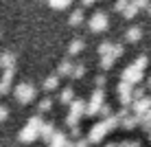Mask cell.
Wrapping results in <instances>:
<instances>
[{
    "instance_id": "obj_20",
    "label": "cell",
    "mask_w": 151,
    "mask_h": 147,
    "mask_svg": "<svg viewBox=\"0 0 151 147\" xmlns=\"http://www.w3.org/2000/svg\"><path fill=\"white\" fill-rule=\"evenodd\" d=\"M83 75H86V66H83V64H75V70H72L70 79H81Z\"/></svg>"
},
{
    "instance_id": "obj_17",
    "label": "cell",
    "mask_w": 151,
    "mask_h": 147,
    "mask_svg": "<svg viewBox=\"0 0 151 147\" xmlns=\"http://www.w3.org/2000/svg\"><path fill=\"white\" fill-rule=\"evenodd\" d=\"M114 62H116L114 55H103L101 57V68H103V70H110V68L114 66Z\"/></svg>"
},
{
    "instance_id": "obj_29",
    "label": "cell",
    "mask_w": 151,
    "mask_h": 147,
    "mask_svg": "<svg viewBox=\"0 0 151 147\" xmlns=\"http://www.w3.org/2000/svg\"><path fill=\"white\" fill-rule=\"evenodd\" d=\"M99 114H101V117H110V114H112V108L107 106V103H103V108H101V112H99Z\"/></svg>"
},
{
    "instance_id": "obj_5",
    "label": "cell",
    "mask_w": 151,
    "mask_h": 147,
    "mask_svg": "<svg viewBox=\"0 0 151 147\" xmlns=\"http://www.w3.org/2000/svg\"><path fill=\"white\" fill-rule=\"evenodd\" d=\"M88 27H90V31H92V33H103V31L107 29V15L103 13V11H96V13L90 18Z\"/></svg>"
},
{
    "instance_id": "obj_13",
    "label": "cell",
    "mask_w": 151,
    "mask_h": 147,
    "mask_svg": "<svg viewBox=\"0 0 151 147\" xmlns=\"http://www.w3.org/2000/svg\"><path fill=\"white\" fill-rule=\"evenodd\" d=\"M83 49H86V42L83 40H72L70 46H68V55H79Z\"/></svg>"
},
{
    "instance_id": "obj_6",
    "label": "cell",
    "mask_w": 151,
    "mask_h": 147,
    "mask_svg": "<svg viewBox=\"0 0 151 147\" xmlns=\"http://www.w3.org/2000/svg\"><path fill=\"white\" fill-rule=\"evenodd\" d=\"M142 77H145V70H142V68H138L136 64L127 66V68L123 70V79H125V81H129V83H134V86L142 81Z\"/></svg>"
},
{
    "instance_id": "obj_25",
    "label": "cell",
    "mask_w": 151,
    "mask_h": 147,
    "mask_svg": "<svg viewBox=\"0 0 151 147\" xmlns=\"http://www.w3.org/2000/svg\"><path fill=\"white\" fill-rule=\"evenodd\" d=\"M123 53H125V46H123V44H114V49H112V55L118 59V57H121Z\"/></svg>"
},
{
    "instance_id": "obj_19",
    "label": "cell",
    "mask_w": 151,
    "mask_h": 147,
    "mask_svg": "<svg viewBox=\"0 0 151 147\" xmlns=\"http://www.w3.org/2000/svg\"><path fill=\"white\" fill-rule=\"evenodd\" d=\"M48 4H50L53 9H57V11H61V9H68L70 0H48Z\"/></svg>"
},
{
    "instance_id": "obj_31",
    "label": "cell",
    "mask_w": 151,
    "mask_h": 147,
    "mask_svg": "<svg viewBox=\"0 0 151 147\" xmlns=\"http://www.w3.org/2000/svg\"><path fill=\"white\" fill-rule=\"evenodd\" d=\"M94 83H96V88H103V86H105V75L94 77Z\"/></svg>"
},
{
    "instance_id": "obj_39",
    "label": "cell",
    "mask_w": 151,
    "mask_h": 147,
    "mask_svg": "<svg viewBox=\"0 0 151 147\" xmlns=\"http://www.w3.org/2000/svg\"><path fill=\"white\" fill-rule=\"evenodd\" d=\"M48 147H55V145H50V143H48Z\"/></svg>"
},
{
    "instance_id": "obj_30",
    "label": "cell",
    "mask_w": 151,
    "mask_h": 147,
    "mask_svg": "<svg viewBox=\"0 0 151 147\" xmlns=\"http://www.w3.org/2000/svg\"><path fill=\"white\" fill-rule=\"evenodd\" d=\"M142 97H145V88H134V101L142 99Z\"/></svg>"
},
{
    "instance_id": "obj_24",
    "label": "cell",
    "mask_w": 151,
    "mask_h": 147,
    "mask_svg": "<svg viewBox=\"0 0 151 147\" xmlns=\"http://www.w3.org/2000/svg\"><path fill=\"white\" fill-rule=\"evenodd\" d=\"M140 125H142L147 132H151V110H149L147 114H142V117H140Z\"/></svg>"
},
{
    "instance_id": "obj_23",
    "label": "cell",
    "mask_w": 151,
    "mask_h": 147,
    "mask_svg": "<svg viewBox=\"0 0 151 147\" xmlns=\"http://www.w3.org/2000/svg\"><path fill=\"white\" fill-rule=\"evenodd\" d=\"M132 4V0H116V4H114V11H118V13H125V9Z\"/></svg>"
},
{
    "instance_id": "obj_36",
    "label": "cell",
    "mask_w": 151,
    "mask_h": 147,
    "mask_svg": "<svg viewBox=\"0 0 151 147\" xmlns=\"http://www.w3.org/2000/svg\"><path fill=\"white\" fill-rule=\"evenodd\" d=\"M147 88H151V77H149V81H147Z\"/></svg>"
},
{
    "instance_id": "obj_8",
    "label": "cell",
    "mask_w": 151,
    "mask_h": 147,
    "mask_svg": "<svg viewBox=\"0 0 151 147\" xmlns=\"http://www.w3.org/2000/svg\"><path fill=\"white\" fill-rule=\"evenodd\" d=\"M13 75H15V68H4L2 77H0V90H2V94L9 92V88H11V81H13Z\"/></svg>"
},
{
    "instance_id": "obj_28",
    "label": "cell",
    "mask_w": 151,
    "mask_h": 147,
    "mask_svg": "<svg viewBox=\"0 0 151 147\" xmlns=\"http://www.w3.org/2000/svg\"><path fill=\"white\" fill-rule=\"evenodd\" d=\"M132 2L136 4L138 9H147V7H149V0H132Z\"/></svg>"
},
{
    "instance_id": "obj_32",
    "label": "cell",
    "mask_w": 151,
    "mask_h": 147,
    "mask_svg": "<svg viewBox=\"0 0 151 147\" xmlns=\"http://www.w3.org/2000/svg\"><path fill=\"white\" fill-rule=\"evenodd\" d=\"M7 117H9V110L4 108V106H0V123H2V121L7 119Z\"/></svg>"
},
{
    "instance_id": "obj_15",
    "label": "cell",
    "mask_w": 151,
    "mask_h": 147,
    "mask_svg": "<svg viewBox=\"0 0 151 147\" xmlns=\"http://www.w3.org/2000/svg\"><path fill=\"white\" fill-rule=\"evenodd\" d=\"M70 27H79V24L83 22V9H75V11L70 13Z\"/></svg>"
},
{
    "instance_id": "obj_2",
    "label": "cell",
    "mask_w": 151,
    "mask_h": 147,
    "mask_svg": "<svg viewBox=\"0 0 151 147\" xmlns=\"http://www.w3.org/2000/svg\"><path fill=\"white\" fill-rule=\"evenodd\" d=\"M86 110H88V103L81 101V99H75V101L70 103V112H68V117H66V125H68V127H77L81 117H86Z\"/></svg>"
},
{
    "instance_id": "obj_26",
    "label": "cell",
    "mask_w": 151,
    "mask_h": 147,
    "mask_svg": "<svg viewBox=\"0 0 151 147\" xmlns=\"http://www.w3.org/2000/svg\"><path fill=\"white\" fill-rule=\"evenodd\" d=\"M147 62H149V59H147V57H145V55H140V57H138V59H136V62H134V64H136L138 68H142V70H145V68H147Z\"/></svg>"
},
{
    "instance_id": "obj_16",
    "label": "cell",
    "mask_w": 151,
    "mask_h": 147,
    "mask_svg": "<svg viewBox=\"0 0 151 147\" xmlns=\"http://www.w3.org/2000/svg\"><path fill=\"white\" fill-rule=\"evenodd\" d=\"M2 68H15V53H2Z\"/></svg>"
},
{
    "instance_id": "obj_1",
    "label": "cell",
    "mask_w": 151,
    "mask_h": 147,
    "mask_svg": "<svg viewBox=\"0 0 151 147\" xmlns=\"http://www.w3.org/2000/svg\"><path fill=\"white\" fill-rule=\"evenodd\" d=\"M42 125H44V119H42L40 114L31 117V119H29V123L24 125V127L20 130V134H18L20 143H33V140H37V138H40V130H42Z\"/></svg>"
},
{
    "instance_id": "obj_14",
    "label": "cell",
    "mask_w": 151,
    "mask_h": 147,
    "mask_svg": "<svg viewBox=\"0 0 151 147\" xmlns=\"http://www.w3.org/2000/svg\"><path fill=\"white\" fill-rule=\"evenodd\" d=\"M127 42H140V38H142V29L140 27H132V29H127Z\"/></svg>"
},
{
    "instance_id": "obj_9",
    "label": "cell",
    "mask_w": 151,
    "mask_h": 147,
    "mask_svg": "<svg viewBox=\"0 0 151 147\" xmlns=\"http://www.w3.org/2000/svg\"><path fill=\"white\" fill-rule=\"evenodd\" d=\"M72 70H75V64H72L70 59H61L59 66H57V75L59 77H70Z\"/></svg>"
},
{
    "instance_id": "obj_33",
    "label": "cell",
    "mask_w": 151,
    "mask_h": 147,
    "mask_svg": "<svg viewBox=\"0 0 151 147\" xmlns=\"http://www.w3.org/2000/svg\"><path fill=\"white\" fill-rule=\"evenodd\" d=\"M79 134H81L79 125H77V127H70V136H72V138H79Z\"/></svg>"
},
{
    "instance_id": "obj_41",
    "label": "cell",
    "mask_w": 151,
    "mask_h": 147,
    "mask_svg": "<svg viewBox=\"0 0 151 147\" xmlns=\"http://www.w3.org/2000/svg\"><path fill=\"white\" fill-rule=\"evenodd\" d=\"M0 94H2V90H0Z\"/></svg>"
},
{
    "instance_id": "obj_40",
    "label": "cell",
    "mask_w": 151,
    "mask_h": 147,
    "mask_svg": "<svg viewBox=\"0 0 151 147\" xmlns=\"http://www.w3.org/2000/svg\"><path fill=\"white\" fill-rule=\"evenodd\" d=\"M0 38H2V33H0Z\"/></svg>"
},
{
    "instance_id": "obj_27",
    "label": "cell",
    "mask_w": 151,
    "mask_h": 147,
    "mask_svg": "<svg viewBox=\"0 0 151 147\" xmlns=\"http://www.w3.org/2000/svg\"><path fill=\"white\" fill-rule=\"evenodd\" d=\"M75 143H77V147H90V145H92L90 138H77Z\"/></svg>"
},
{
    "instance_id": "obj_35",
    "label": "cell",
    "mask_w": 151,
    "mask_h": 147,
    "mask_svg": "<svg viewBox=\"0 0 151 147\" xmlns=\"http://www.w3.org/2000/svg\"><path fill=\"white\" fill-rule=\"evenodd\" d=\"M64 147H77V143H75V140H68V143H66Z\"/></svg>"
},
{
    "instance_id": "obj_21",
    "label": "cell",
    "mask_w": 151,
    "mask_h": 147,
    "mask_svg": "<svg viewBox=\"0 0 151 147\" xmlns=\"http://www.w3.org/2000/svg\"><path fill=\"white\" fill-rule=\"evenodd\" d=\"M112 49H114V44H112V42H103V44L101 46H99V55H112Z\"/></svg>"
},
{
    "instance_id": "obj_7",
    "label": "cell",
    "mask_w": 151,
    "mask_h": 147,
    "mask_svg": "<svg viewBox=\"0 0 151 147\" xmlns=\"http://www.w3.org/2000/svg\"><path fill=\"white\" fill-rule=\"evenodd\" d=\"M151 110V97H142V99H136V101L132 103V112L138 114V117H142V114H147Z\"/></svg>"
},
{
    "instance_id": "obj_12",
    "label": "cell",
    "mask_w": 151,
    "mask_h": 147,
    "mask_svg": "<svg viewBox=\"0 0 151 147\" xmlns=\"http://www.w3.org/2000/svg\"><path fill=\"white\" fill-rule=\"evenodd\" d=\"M72 101H75V90H72V88H64V90L59 92V103L70 106Z\"/></svg>"
},
{
    "instance_id": "obj_37",
    "label": "cell",
    "mask_w": 151,
    "mask_h": 147,
    "mask_svg": "<svg viewBox=\"0 0 151 147\" xmlns=\"http://www.w3.org/2000/svg\"><path fill=\"white\" fill-rule=\"evenodd\" d=\"M147 11H149V15H151V4H149V7H147Z\"/></svg>"
},
{
    "instance_id": "obj_18",
    "label": "cell",
    "mask_w": 151,
    "mask_h": 147,
    "mask_svg": "<svg viewBox=\"0 0 151 147\" xmlns=\"http://www.w3.org/2000/svg\"><path fill=\"white\" fill-rule=\"evenodd\" d=\"M50 108H53V99H50V97H44V99L37 103V110H40V112H48Z\"/></svg>"
},
{
    "instance_id": "obj_34",
    "label": "cell",
    "mask_w": 151,
    "mask_h": 147,
    "mask_svg": "<svg viewBox=\"0 0 151 147\" xmlns=\"http://www.w3.org/2000/svg\"><path fill=\"white\" fill-rule=\"evenodd\" d=\"M94 2H96V0H81L83 7H90V4H94Z\"/></svg>"
},
{
    "instance_id": "obj_22",
    "label": "cell",
    "mask_w": 151,
    "mask_h": 147,
    "mask_svg": "<svg viewBox=\"0 0 151 147\" xmlns=\"http://www.w3.org/2000/svg\"><path fill=\"white\" fill-rule=\"evenodd\" d=\"M138 11H140V9H138L136 4L132 2V4H129L127 9H125V13H123V15H125V18H127V20H132V18H136V15H138Z\"/></svg>"
},
{
    "instance_id": "obj_10",
    "label": "cell",
    "mask_w": 151,
    "mask_h": 147,
    "mask_svg": "<svg viewBox=\"0 0 151 147\" xmlns=\"http://www.w3.org/2000/svg\"><path fill=\"white\" fill-rule=\"evenodd\" d=\"M59 79H61V77L57 75V72H55V75H48L44 81H42V88H44L46 92H50V90H57V86H59Z\"/></svg>"
},
{
    "instance_id": "obj_4",
    "label": "cell",
    "mask_w": 151,
    "mask_h": 147,
    "mask_svg": "<svg viewBox=\"0 0 151 147\" xmlns=\"http://www.w3.org/2000/svg\"><path fill=\"white\" fill-rule=\"evenodd\" d=\"M103 99H105V92H103V88H96L94 92H92L90 101H88V110H86V117H96L99 112H101L103 108Z\"/></svg>"
},
{
    "instance_id": "obj_38",
    "label": "cell",
    "mask_w": 151,
    "mask_h": 147,
    "mask_svg": "<svg viewBox=\"0 0 151 147\" xmlns=\"http://www.w3.org/2000/svg\"><path fill=\"white\" fill-rule=\"evenodd\" d=\"M0 64H2V55H0Z\"/></svg>"
},
{
    "instance_id": "obj_3",
    "label": "cell",
    "mask_w": 151,
    "mask_h": 147,
    "mask_svg": "<svg viewBox=\"0 0 151 147\" xmlns=\"http://www.w3.org/2000/svg\"><path fill=\"white\" fill-rule=\"evenodd\" d=\"M35 86L33 83H29V81H24V83H18L15 86V99H18L22 106H27V103H31L35 99Z\"/></svg>"
},
{
    "instance_id": "obj_11",
    "label": "cell",
    "mask_w": 151,
    "mask_h": 147,
    "mask_svg": "<svg viewBox=\"0 0 151 147\" xmlns=\"http://www.w3.org/2000/svg\"><path fill=\"white\" fill-rule=\"evenodd\" d=\"M55 132H57V130H55L53 123H44V125H42V130H40V138H44L46 143H50V138L55 136Z\"/></svg>"
}]
</instances>
